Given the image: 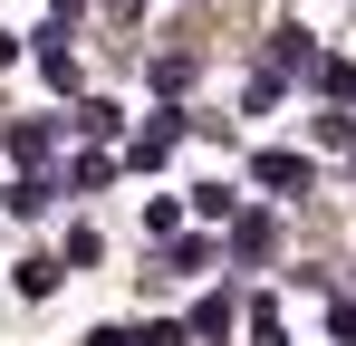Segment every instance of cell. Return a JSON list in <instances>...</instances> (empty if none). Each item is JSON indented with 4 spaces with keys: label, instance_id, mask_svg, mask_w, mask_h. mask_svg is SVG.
<instances>
[{
    "label": "cell",
    "instance_id": "obj_1",
    "mask_svg": "<svg viewBox=\"0 0 356 346\" xmlns=\"http://www.w3.org/2000/svg\"><path fill=\"white\" fill-rule=\"evenodd\" d=\"M250 183H260V192H280V202H298V192L318 183V164L289 154V145H270V154H250Z\"/></svg>",
    "mask_w": 356,
    "mask_h": 346
},
{
    "label": "cell",
    "instance_id": "obj_2",
    "mask_svg": "<svg viewBox=\"0 0 356 346\" xmlns=\"http://www.w3.org/2000/svg\"><path fill=\"white\" fill-rule=\"evenodd\" d=\"M270 250H280V212H241V222H232V260H241V270H260Z\"/></svg>",
    "mask_w": 356,
    "mask_h": 346
},
{
    "label": "cell",
    "instance_id": "obj_3",
    "mask_svg": "<svg viewBox=\"0 0 356 346\" xmlns=\"http://www.w3.org/2000/svg\"><path fill=\"white\" fill-rule=\"evenodd\" d=\"M270 67H280V77H289V67H308V77H318L327 58H318V39H308L298 19H280V29H270Z\"/></svg>",
    "mask_w": 356,
    "mask_h": 346
},
{
    "label": "cell",
    "instance_id": "obj_4",
    "mask_svg": "<svg viewBox=\"0 0 356 346\" xmlns=\"http://www.w3.org/2000/svg\"><path fill=\"white\" fill-rule=\"evenodd\" d=\"M222 260V240H202V231H183V240H164V279H202Z\"/></svg>",
    "mask_w": 356,
    "mask_h": 346
},
{
    "label": "cell",
    "instance_id": "obj_5",
    "mask_svg": "<svg viewBox=\"0 0 356 346\" xmlns=\"http://www.w3.org/2000/svg\"><path fill=\"white\" fill-rule=\"evenodd\" d=\"M58 192H67V183H49V173H19V183H10L0 202H10V222H39V212H49Z\"/></svg>",
    "mask_w": 356,
    "mask_h": 346
},
{
    "label": "cell",
    "instance_id": "obj_6",
    "mask_svg": "<svg viewBox=\"0 0 356 346\" xmlns=\"http://www.w3.org/2000/svg\"><path fill=\"white\" fill-rule=\"evenodd\" d=\"M10 279H19V298H58V279H67V260H58V250H29V260H19Z\"/></svg>",
    "mask_w": 356,
    "mask_h": 346
},
{
    "label": "cell",
    "instance_id": "obj_7",
    "mask_svg": "<svg viewBox=\"0 0 356 346\" xmlns=\"http://www.w3.org/2000/svg\"><path fill=\"white\" fill-rule=\"evenodd\" d=\"M174 135H183V115H154V125H145V135H135V145H125V164H164V154H174Z\"/></svg>",
    "mask_w": 356,
    "mask_h": 346
},
{
    "label": "cell",
    "instance_id": "obj_8",
    "mask_svg": "<svg viewBox=\"0 0 356 346\" xmlns=\"http://www.w3.org/2000/svg\"><path fill=\"white\" fill-rule=\"evenodd\" d=\"M67 125H77V135H97V145H116V135H125V106H116V97H87Z\"/></svg>",
    "mask_w": 356,
    "mask_h": 346
},
{
    "label": "cell",
    "instance_id": "obj_9",
    "mask_svg": "<svg viewBox=\"0 0 356 346\" xmlns=\"http://www.w3.org/2000/svg\"><path fill=\"white\" fill-rule=\"evenodd\" d=\"M0 145H10L19 164H49V145H58V125H49V115H29V125H10Z\"/></svg>",
    "mask_w": 356,
    "mask_h": 346
},
{
    "label": "cell",
    "instance_id": "obj_10",
    "mask_svg": "<svg viewBox=\"0 0 356 346\" xmlns=\"http://www.w3.org/2000/svg\"><path fill=\"white\" fill-rule=\"evenodd\" d=\"M193 212H202V222H241V192L232 183H193Z\"/></svg>",
    "mask_w": 356,
    "mask_h": 346
},
{
    "label": "cell",
    "instance_id": "obj_11",
    "mask_svg": "<svg viewBox=\"0 0 356 346\" xmlns=\"http://www.w3.org/2000/svg\"><path fill=\"white\" fill-rule=\"evenodd\" d=\"M250 346H289V318H280V298H260V308H250Z\"/></svg>",
    "mask_w": 356,
    "mask_h": 346
},
{
    "label": "cell",
    "instance_id": "obj_12",
    "mask_svg": "<svg viewBox=\"0 0 356 346\" xmlns=\"http://www.w3.org/2000/svg\"><path fill=\"white\" fill-rule=\"evenodd\" d=\"M106 183H116L106 154H77V164H67V192H106Z\"/></svg>",
    "mask_w": 356,
    "mask_h": 346
},
{
    "label": "cell",
    "instance_id": "obj_13",
    "mask_svg": "<svg viewBox=\"0 0 356 346\" xmlns=\"http://www.w3.org/2000/svg\"><path fill=\"white\" fill-rule=\"evenodd\" d=\"M318 87H327V106H356V58H327Z\"/></svg>",
    "mask_w": 356,
    "mask_h": 346
},
{
    "label": "cell",
    "instance_id": "obj_14",
    "mask_svg": "<svg viewBox=\"0 0 356 346\" xmlns=\"http://www.w3.org/2000/svg\"><path fill=\"white\" fill-rule=\"evenodd\" d=\"M39 67H49V87H77V58H67V39L49 29V49H39Z\"/></svg>",
    "mask_w": 356,
    "mask_h": 346
},
{
    "label": "cell",
    "instance_id": "obj_15",
    "mask_svg": "<svg viewBox=\"0 0 356 346\" xmlns=\"http://www.w3.org/2000/svg\"><path fill=\"white\" fill-rule=\"evenodd\" d=\"M193 337H232V298H202L193 308Z\"/></svg>",
    "mask_w": 356,
    "mask_h": 346
},
{
    "label": "cell",
    "instance_id": "obj_16",
    "mask_svg": "<svg viewBox=\"0 0 356 346\" xmlns=\"http://www.w3.org/2000/svg\"><path fill=\"white\" fill-rule=\"evenodd\" d=\"M241 106H250V115H270V106H280V67H260V77L241 87Z\"/></svg>",
    "mask_w": 356,
    "mask_h": 346
},
{
    "label": "cell",
    "instance_id": "obj_17",
    "mask_svg": "<svg viewBox=\"0 0 356 346\" xmlns=\"http://www.w3.org/2000/svg\"><path fill=\"white\" fill-rule=\"evenodd\" d=\"M308 135H318V145H356V115H347V106H327L318 125H308Z\"/></svg>",
    "mask_w": 356,
    "mask_h": 346
},
{
    "label": "cell",
    "instance_id": "obj_18",
    "mask_svg": "<svg viewBox=\"0 0 356 346\" xmlns=\"http://www.w3.org/2000/svg\"><path fill=\"white\" fill-rule=\"evenodd\" d=\"M327 337H337V346H356V298H327Z\"/></svg>",
    "mask_w": 356,
    "mask_h": 346
},
{
    "label": "cell",
    "instance_id": "obj_19",
    "mask_svg": "<svg viewBox=\"0 0 356 346\" xmlns=\"http://www.w3.org/2000/svg\"><path fill=\"white\" fill-rule=\"evenodd\" d=\"M145 346H183V327L174 318H145Z\"/></svg>",
    "mask_w": 356,
    "mask_h": 346
},
{
    "label": "cell",
    "instance_id": "obj_20",
    "mask_svg": "<svg viewBox=\"0 0 356 346\" xmlns=\"http://www.w3.org/2000/svg\"><path fill=\"white\" fill-rule=\"evenodd\" d=\"M87 346H145V327H97Z\"/></svg>",
    "mask_w": 356,
    "mask_h": 346
},
{
    "label": "cell",
    "instance_id": "obj_21",
    "mask_svg": "<svg viewBox=\"0 0 356 346\" xmlns=\"http://www.w3.org/2000/svg\"><path fill=\"white\" fill-rule=\"evenodd\" d=\"M10 58H19V39H10V29H0V67H10Z\"/></svg>",
    "mask_w": 356,
    "mask_h": 346
},
{
    "label": "cell",
    "instance_id": "obj_22",
    "mask_svg": "<svg viewBox=\"0 0 356 346\" xmlns=\"http://www.w3.org/2000/svg\"><path fill=\"white\" fill-rule=\"evenodd\" d=\"M347 173H356V154H347Z\"/></svg>",
    "mask_w": 356,
    "mask_h": 346
}]
</instances>
